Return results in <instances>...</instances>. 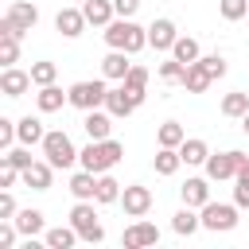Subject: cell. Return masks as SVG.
I'll return each instance as SVG.
<instances>
[{
  "label": "cell",
  "mask_w": 249,
  "mask_h": 249,
  "mask_svg": "<svg viewBox=\"0 0 249 249\" xmlns=\"http://www.w3.org/2000/svg\"><path fill=\"white\" fill-rule=\"evenodd\" d=\"M179 195H183V206H206V202H210V187H206V179H187Z\"/></svg>",
  "instance_id": "21"
},
{
  "label": "cell",
  "mask_w": 249,
  "mask_h": 249,
  "mask_svg": "<svg viewBox=\"0 0 249 249\" xmlns=\"http://www.w3.org/2000/svg\"><path fill=\"white\" fill-rule=\"evenodd\" d=\"M233 198H237V206H249V163L237 171V191H233Z\"/></svg>",
  "instance_id": "38"
},
{
  "label": "cell",
  "mask_w": 249,
  "mask_h": 249,
  "mask_svg": "<svg viewBox=\"0 0 249 249\" xmlns=\"http://www.w3.org/2000/svg\"><path fill=\"white\" fill-rule=\"evenodd\" d=\"M245 19H249V16H245Z\"/></svg>",
  "instance_id": "46"
},
{
  "label": "cell",
  "mask_w": 249,
  "mask_h": 249,
  "mask_svg": "<svg viewBox=\"0 0 249 249\" xmlns=\"http://www.w3.org/2000/svg\"><path fill=\"white\" fill-rule=\"evenodd\" d=\"M16 179H23V171L12 167V163H4V167H0V187H16Z\"/></svg>",
  "instance_id": "40"
},
{
  "label": "cell",
  "mask_w": 249,
  "mask_h": 249,
  "mask_svg": "<svg viewBox=\"0 0 249 249\" xmlns=\"http://www.w3.org/2000/svg\"><path fill=\"white\" fill-rule=\"evenodd\" d=\"M27 148H31V144H27ZM27 148H4V163H12V167H19V171H23L27 163H35Z\"/></svg>",
  "instance_id": "37"
},
{
  "label": "cell",
  "mask_w": 249,
  "mask_h": 249,
  "mask_svg": "<svg viewBox=\"0 0 249 249\" xmlns=\"http://www.w3.org/2000/svg\"><path fill=\"white\" fill-rule=\"evenodd\" d=\"M105 43L113 47V51H128V54H136L144 43H148V27H140V23H132V19H113L109 27H105Z\"/></svg>",
  "instance_id": "1"
},
{
  "label": "cell",
  "mask_w": 249,
  "mask_h": 249,
  "mask_svg": "<svg viewBox=\"0 0 249 249\" xmlns=\"http://www.w3.org/2000/svg\"><path fill=\"white\" fill-rule=\"evenodd\" d=\"M136 105H140V101H136V93H132L124 82H121L117 89H109V93H105V109H109L113 117H128Z\"/></svg>",
  "instance_id": "9"
},
{
  "label": "cell",
  "mask_w": 249,
  "mask_h": 249,
  "mask_svg": "<svg viewBox=\"0 0 249 249\" xmlns=\"http://www.w3.org/2000/svg\"><path fill=\"white\" fill-rule=\"evenodd\" d=\"M43 156H47L54 167H70V163L78 160L74 140H70L66 132H47V136H43Z\"/></svg>",
  "instance_id": "4"
},
{
  "label": "cell",
  "mask_w": 249,
  "mask_h": 249,
  "mask_svg": "<svg viewBox=\"0 0 249 249\" xmlns=\"http://www.w3.org/2000/svg\"><path fill=\"white\" fill-rule=\"evenodd\" d=\"M4 23H12L16 31H31V27L39 23V8H35V4H27V0H16V4H8Z\"/></svg>",
  "instance_id": "8"
},
{
  "label": "cell",
  "mask_w": 249,
  "mask_h": 249,
  "mask_svg": "<svg viewBox=\"0 0 249 249\" xmlns=\"http://www.w3.org/2000/svg\"><path fill=\"white\" fill-rule=\"evenodd\" d=\"M101 70H105V78H117V82H124V74L132 70V62H128V51H113V47H109V54H105Z\"/></svg>",
  "instance_id": "18"
},
{
  "label": "cell",
  "mask_w": 249,
  "mask_h": 249,
  "mask_svg": "<svg viewBox=\"0 0 249 249\" xmlns=\"http://www.w3.org/2000/svg\"><path fill=\"white\" fill-rule=\"evenodd\" d=\"M89 19H86V12H78V8H62L58 16H54V27L66 35V39H74V35H82V27H86Z\"/></svg>",
  "instance_id": "13"
},
{
  "label": "cell",
  "mask_w": 249,
  "mask_h": 249,
  "mask_svg": "<svg viewBox=\"0 0 249 249\" xmlns=\"http://www.w3.org/2000/svg\"><path fill=\"white\" fill-rule=\"evenodd\" d=\"M121 156H124V148H121L117 140H109V136H105V140H89V144L78 152L82 167H89V171H97V175H101V171H109Z\"/></svg>",
  "instance_id": "2"
},
{
  "label": "cell",
  "mask_w": 249,
  "mask_h": 249,
  "mask_svg": "<svg viewBox=\"0 0 249 249\" xmlns=\"http://www.w3.org/2000/svg\"><path fill=\"white\" fill-rule=\"evenodd\" d=\"M179 156H183V163H206L210 160V148H206V140L191 136V140L179 144Z\"/></svg>",
  "instance_id": "23"
},
{
  "label": "cell",
  "mask_w": 249,
  "mask_h": 249,
  "mask_svg": "<svg viewBox=\"0 0 249 249\" xmlns=\"http://www.w3.org/2000/svg\"><path fill=\"white\" fill-rule=\"evenodd\" d=\"M241 128H245V132H249V113H245V117H241Z\"/></svg>",
  "instance_id": "44"
},
{
  "label": "cell",
  "mask_w": 249,
  "mask_h": 249,
  "mask_svg": "<svg viewBox=\"0 0 249 249\" xmlns=\"http://www.w3.org/2000/svg\"><path fill=\"white\" fill-rule=\"evenodd\" d=\"M113 8H117V16H124V19H132V12L140 8V0H113Z\"/></svg>",
  "instance_id": "43"
},
{
  "label": "cell",
  "mask_w": 249,
  "mask_h": 249,
  "mask_svg": "<svg viewBox=\"0 0 249 249\" xmlns=\"http://www.w3.org/2000/svg\"><path fill=\"white\" fill-rule=\"evenodd\" d=\"M78 237H82V233H78L74 226H54V230H47V249H70Z\"/></svg>",
  "instance_id": "24"
},
{
  "label": "cell",
  "mask_w": 249,
  "mask_h": 249,
  "mask_svg": "<svg viewBox=\"0 0 249 249\" xmlns=\"http://www.w3.org/2000/svg\"><path fill=\"white\" fill-rule=\"evenodd\" d=\"M175 23L171 19H152V27H148V43L156 47V51H171L175 47Z\"/></svg>",
  "instance_id": "12"
},
{
  "label": "cell",
  "mask_w": 249,
  "mask_h": 249,
  "mask_svg": "<svg viewBox=\"0 0 249 249\" xmlns=\"http://www.w3.org/2000/svg\"><path fill=\"white\" fill-rule=\"evenodd\" d=\"M43 136H47V132H43V124H39L35 117H23V121H19V140H23V144H43Z\"/></svg>",
  "instance_id": "33"
},
{
  "label": "cell",
  "mask_w": 249,
  "mask_h": 249,
  "mask_svg": "<svg viewBox=\"0 0 249 249\" xmlns=\"http://www.w3.org/2000/svg\"><path fill=\"white\" fill-rule=\"evenodd\" d=\"M124 86L136 93V101H144V89H148V70H144V66H132V70L124 74Z\"/></svg>",
  "instance_id": "32"
},
{
  "label": "cell",
  "mask_w": 249,
  "mask_h": 249,
  "mask_svg": "<svg viewBox=\"0 0 249 249\" xmlns=\"http://www.w3.org/2000/svg\"><path fill=\"white\" fill-rule=\"evenodd\" d=\"M51 175H54V163H51V160H47V163L35 160V163L23 167V183H27L31 191H47V187H51Z\"/></svg>",
  "instance_id": "14"
},
{
  "label": "cell",
  "mask_w": 249,
  "mask_h": 249,
  "mask_svg": "<svg viewBox=\"0 0 249 249\" xmlns=\"http://www.w3.org/2000/svg\"><path fill=\"white\" fill-rule=\"evenodd\" d=\"M152 163H156V171H160V175H175V171H179V163H183V156H179V148H160Z\"/></svg>",
  "instance_id": "25"
},
{
  "label": "cell",
  "mask_w": 249,
  "mask_h": 249,
  "mask_svg": "<svg viewBox=\"0 0 249 249\" xmlns=\"http://www.w3.org/2000/svg\"><path fill=\"white\" fill-rule=\"evenodd\" d=\"M82 12H86V19H89V23H97V27H109V23H113V16H117L113 0H86V4H82Z\"/></svg>",
  "instance_id": "17"
},
{
  "label": "cell",
  "mask_w": 249,
  "mask_h": 249,
  "mask_svg": "<svg viewBox=\"0 0 249 249\" xmlns=\"http://www.w3.org/2000/svg\"><path fill=\"white\" fill-rule=\"evenodd\" d=\"M124 249H144V245H156L160 241V230L152 226V222H136V226H128L124 230Z\"/></svg>",
  "instance_id": "11"
},
{
  "label": "cell",
  "mask_w": 249,
  "mask_h": 249,
  "mask_svg": "<svg viewBox=\"0 0 249 249\" xmlns=\"http://www.w3.org/2000/svg\"><path fill=\"white\" fill-rule=\"evenodd\" d=\"M12 222H16V226H19V233H27V237H35V233L43 230V214H39V210H19Z\"/></svg>",
  "instance_id": "28"
},
{
  "label": "cell",
  "mask_w": 249,
  "mask_h": 249,
  "mask_svg": "<svg viewBox=\"0 0 249 249\" xmlns=\"http://www.w3.org/2000/svg\"><path fill=\"white\" fill-rule=\"evenodd\" d=\"M249 163V156H241V152H218V156H210L206 160V175L218 183V179H237V171Z\"/></svg>",
  "instance_id": "5"
},
{
  "label": "cell",
  "mask_w": 249,
  "mask_h": 249,
  "mask_svg": "<svg viewBox=\"0 0 249 249\" xmlns=\"http://www.w3.org/2000/svg\"><path fill=\"white\" fill-rule=\"evenodd\" d=\"M54 78H58V66L54 62H35L31 66V82L35 86H54Z\"/></svg>",
  "instance_id": "34"
},
{
  "label": "cell",
  "mask_w": 249,
  "mask_h": 249,
  "mask_svg": "<svg viewBox=\"0 0 249 249\" xmlns=\"http://www.w3.org/2000/svg\"><path fill=\"white\" fill-rule=\"evenodd\" d=\"M121 202H124V214L144 218V214L152 210V191H148V187H124V191H121Z\"/></svg>",
  "instance_id": "10"
},
{
  "label": "cell",
  "mask_w": 249,
  "mask_h": 249,
  "mask_svg": "<svg viewBox=\"0 0 249 249\" xmlns=\"http://www.w3.org/2000/svg\"><path fill=\"white\" fill-rule=\"evenodd\" d=\"M245 16H249V0H222V19L237 23V19H245Z\"/></svg>",
  "instance_id": "35"
},
{
  "label": "cell",
  "mask_w": 249,
  "mask_h": 249,
  "mask_svg": "<svg viewBox=\"0 0 249 249\" xmlns=\"http://www.w3.org/2000/svg\"><path fill=\"white\" fill-rule=\"evenodd\" d=\"M121 198V183L113 179V175H97V202H117Z\"/></svg>",
  "instance_id": "31"
},
{
  "label": "cell",
  "mask_w": 249,
  "mask_h": 249,
  "mask_svg": "<svg viewBox=\"0 0 249 249\" xmlns=\"http://www.w3.org/2000/svg\"><path fill=\"white\" fill-rule=\"evenodd\" d=\"M82 4H86V0H82Z\"/></svg>",
  "instance_id": "45"
},
{
  "label": "cell",
  "mask_w": 249,
  "mask_h": 249,
  "mask_svg": "<svg viewBox=\"0 0 249 249\" xmlns=\"http://www.w3.org/2000/svg\"><path fill=\"white\" fill-rule=\"evenodd\" d=\"M183 74H187V62H179V58L160 62V78H163V82H183Z\"/></svg>",
  "instance_id": "36"
},
{
  "label": "cell",
  "mask_w": 249,
  "mask_h": 249,
  "mask_svg": "<svg viewBox=\"0 0 249 249\" xmlns=\"http://www.w3.org/2000/svg\"><path fill=\"white\" fill-rule=\"evenodd\" d=\"M70 191H74V198H97V171H89V167L74 171L70 175Z\"/></svg>",
  "instance_id": "16"
},
{
  "label": "cell",
  "mask_w": 249,
  "mask_h": 249,
  "mask_svg": "<svg viewBox=\"0 0 249 249\" xmlns=\"http://www.w3.org/2000/svg\"><path fill=\"white\" fill-rule=\"evenodd\" d=\"M86 132H89V140H105L109 136V128H113V113H97V109H86Z\"/></svg>",
  "instance_id": "19"
},
{
  "label": "cell",
  "mask_w": 249,
  "mask_h": 249,
  "mask_svg": "<svg viewBox=\"0 0 249 249\" xmlns=\"http://www.w3.org/2000/svg\"><path fill=\"white\" fill-rule=\"evenodd\" d=\"M183 140H187V132H183L179 121H163L160 124V148H179Z\"/></svg>",
  "instance_id": "26"
},
{
  "label": "cell",
  "mask_w": 249,
  "mask_h": 249,
  "mask_svg": "<svg viewBox=\"0 0 249 249\" xmlns=\"http://www.w3.org/2000/svg\"><path fill=\"white\" fill-rule=\"evenodd\" d=\"M210 82H214V78L206 74V66H202V62H191V66H187V74H183V86H187L191 93H202V89H210Z\"/></svg>",
  "instance_id": "22"
},
{
  "label": "cell",
  "mask_w": 249,
  "mask_h": 249,
  "mask_svg": "<svg viewBox=\"0 0 249 249\" xmlns=\"http://www.w3.org/2000/svg\"><path fill=\"white\" fill-rule=\"evenodd\" d=\"M202 226L214 230V233H218V230H233V226H237V210L226 206V202H206V206H202Z\"/></svg>",
  "instance_id": "7"
},
{
  "label": "cell",
  "mask_w": 249,
  "mask_h": 249,
  "mask_svg": "<svg viewBox=\"0 0 249 249\" xmlns=\"http://www.w3.org/2000/svg\"><path fill=\"white\" fill-rule=\"evenodd\" d=\"M105 93H109L105 82H89L86 78V82H74L70 86V105L74 109H97V105H105Z\"/></svg>",
  "instance_id": "6"
},
{
  "label": "cell",
  "mask_w": 249,
  "mask_h": 249,
  "mask_svg": "<svg viewBox=\"0 0 249 249\" xmlns=\"http://www.w3.org/2000/svg\"><path fill=\"white\" fill-rule=\"evenodd\" d=\"M171 226H175V233H187V237H191V233L202 226V218L195 214V206H183V210L175 214V222H171Z\"/></svg>",
  "instance_id": "29"
},
{
  "label": "cell",
  "mask_w": 249,
  "mask_h": 249,
  "mask_svg": "<svg viewBox=\"0 0 249 249\" xmlns=\"http://www.w3.org/2000/svg\"><path fill=\"white\" fill-rule=\"evenodd\" d=\"M70 226H74L86 241H101V237H105V230H101V222H97V210H93V198H78V206L70 210Z\"/></svg>",
  "instance_id": "3"
},
{
  "label": "cell",
  "mask_w": 249,
  "mask_h": 249,
  "mask_svg": "<svg viewBox=\"0 0 249 249\" xmlns=\"http://www.w3.org/2000/svg\"><path fill=\"white\" fill-rule=\"evenodd\" d=\"M198 62L206 66V74H210V78H222V74H226V58H222V54H202Z\"/></svg>",
  "instance_id": "39"
},
{
  "label": "cell",
  "mask_w": 249,
  "mask_h": 249,
  "mask_svg": "<svg viewBox=\"0 0 249 249\" xmlns=\"http://www.w3.org/2000/svg\"><path fill=\"white\" fill-rule=\"evenodd\" d=\"M222 113L226 117H245L249 113V93H226L222 97Z\"/></svg>",
  "instance_id": "30"
},
{
  "label": "cell",
  "mask_w": 249,
  "mask_h": 249,
  "mask_svg": "<svg viewBox=\"0 0 249 249\" xmlns=\"http://www.w3.org/2000/svg\"><path fill=\"white\" fill-rule=\"evenodd\" d=\"M16 230H19L16 222H4V226H0V249H12V245H16Z\"/></svg>",
  "instance_id": "42"
},
{
  "label": "cell",
  "mask_w": 249,
  "mask_h": 249,
  "mask_svg": "<svg viewBox=\"0 0 249 249\" xmlns=\"http://www.w3.org/2000/svg\"><path fill=\"white\" fill-rule=\"evenodd\" d=\"M12 218H16V198L4 191L0 195V222H12Z\"/></svg>",
  "instance_id": "41"
},
{
  "label": "cell",
  "mask_w": 249,
  "mask_h": 249,
  "mask_svg": "<svg viewBox=\"0 0 249 249\" xmlns=\"http://www.w3.org/2000/svg\"><path fill=\"white\" fill-rule=\"evenodd\" d=\"M171 54H175L179 62H187V66L202 58V54H198V43H195V39H187V35H179V39H175V47H171Z\"/></svg>",
  "instance_id": "27"
},
{
  "label": "cell",
  "mask_w": 249,
  "mask_h": 249,
  "mask_svg": "<svg viewBox=\"0 0 249 249\" xmlns=\"http://www.w3.org/2000/svg\"><path fill=\"white\" fill-rule=\"evenodd\" d=\"M62 101H70V93H62L58 86H39V93H35L39 113H54V109H62Z\"/></svg>",
  "instance_id": "20"
},
{
  "label": "cell",
  "mask_w": 249,
  "mask_h": 249,
  "mask_svg": "<svg viewBox=\"0 0 249 249\" xmlns=\"http://www.w3.org/2000/svg\"><path fill=\"white\" fill-rule=\"evenodd\" d=\"M27 86H31V74H23V70H16V66H8V70L0 74V89H4L8 97H23Z\"/></svg>",
  "instance_id": "15"
}]
</instances>
